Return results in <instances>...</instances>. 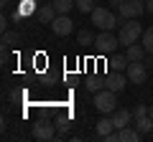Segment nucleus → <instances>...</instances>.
<instances>
[{
  "instance_id": "aec40b11",
  "label": "nucleus",
  "mask_w": 153,
  "mask_h": 142,
  "mask_svg": "<svg viewBox=\"0 0 153 142\" xmlns=\"http://www.w3.org/2000/svg\"><path fill=\"white\" fill-rule=\"evenodd\" d=\"M140 43L146 46V51H148V53H153V26L143 31V36H140Z\"/></svg>"
},
{
  "instance_id": "4be33fe9",
  "label": "nucleus",
  "mask_w": 153,
  "mask_h": 142,
  "mask_svg": "<svg viewBox=\"0 0 153 142\" xmlns=\"http://www.w3.org/2000/svg\"><path fill=\"white\" fill-rule=\"evenodd\" d=\"M100 89H105V79H89V81H87V91L97 94Z\"/></svg>"
},
{
  "instance_id": "f257e3e1",
  "label": "nucleus",
  "mask_w": 153,
  "mask_h": 142,
  "mask_svg": "<svg viewBox=\"0 0 153 142\" xmlns=\"http://www.w3.org/2000/svg\"><path fill=\"white\" fill-rule=\"evenodd\" d=\"M89 15H92V23L100 28V31H112V28L120 26V18L115 15V10H110V8H100L97 5Z\"/></svg>"
},
{
  "instance_id": "393cba45",
  "label": "nucleus",
  "mask_w": 153,
  "mask_h": 142,
  "mask_svg": "<svg viewBox=\"0 0 153 142\" xmlns=\"http://www.w3.org/2000/svg\"><path fill=\"white\" fill-rule=\"evenodd\" d=\"M107 3H110V10H117L123 5V0H107Z\"/></svg>"
},
{
  "instance_id": "dca6fc26",
  "label": "nucleus",
  "mask_w": 153,
  "mask_h": 142,
  "mask_svg": "<svg viewBox=\"0 0 153 142\" xmlns=\"http://www.w3.org/2000/svg\"><path fill=\"white\" fill-rule=\"evenodd\" d=\"M18 13H21L23 18H28V15H36V13H38V8H36V0H21V3H18Z\"/></svg>"
},
{
  "instance_id": "b1692460",
  "label": "nucleus",
  "mask_w": 153,
  "mask_h": 142,
  "mask_svg": "<svg viewBox=\"0 0 153 142\" xmlns=\"http://www.w3.org/2000/svg\"><path fill=\"white\" fill-rule=\"evenodd\" d=\"M146 114H148V107H143V104H138L135 109H133V117H135V119L138 117H146Z\"/></svg>"
},
{
  "instance_id": "2eb2a0df",
  "label": "nucleus",
  "mask_w": 153,
  "mask_h": 142,
  "mask_svg": "<svg viewBox=\"0 0 153 142\" xmlns=\"http://www.w3.org/2000/svg\"><path fill=\"white\" fill-rule=\"evenodd\" d=\"M107 66H110V71H125L130 66V59H128V53L125 56H112L107 61Z\"/></svg>"
},
{
  "instance_id": "5701e85b",
  "label": "nucleus",
  "mask_w": 153,
  "mask_h": 142,
  "mask_svg": "<svg viewBox=\"0 0 153 142\" xmlns=\"http://www.w3.org/2000/svg\"><path fill=\"white\" fill-rule=\"evenodd\" d=\"M18 41H21L18 33H13V31H5V33H3V43H5V46H16Z\"/></svg>"
},
{
  "instance_id": "6e6552de",
  "label": "nucleus",
  "mask_w": 153,
  "mask_h": 142,
  "mask_svg": "<svg viewBox=\"0 0 153 142\" xmlns=\"http://www.w3.org/2000/svg\"><path fill=\"white\" fill-rule=\"evenodd\" d=\"M51 31H54V36L64 38V36H69V33L74 31V20H71L69 15H56V20L51 23Z\"/></svg>"
},
{
  "instance_id": "cd10ccee",
  "label": "nucleus",
  "mask_w": 153,
  "mask_h": 142,
  "mask_svg": "<svg viewBox=\"0 0 153 142\" xmlns=\"http://www.w3.org/2000/svg\"><path fill=\"white\" fill-rule=\"evenodd\" d=\"M148 114H151V117H153V104H151V107H148Z\"/></svg>"
},
{
  "instance_id": "9b49d317",
  "label": "nucleus",
  "mask_w": 153,
  "mask_h": 142,
  "mask_svg": "<svg viewBox=\"0 0 153 142\" xmlns=\"http://www.w3.org/2000/svg\"><path fill=\"white\" fill-rule=\"evenodd\" d=\"M110 117H112V122H115V130H123V127H128V124H130L133 112H130V109H120V107H117V109H115Z\"/></svg>"
},
{
  "instance_id": "ddd939ff",
  "label": "nucleus",
  "mask_w": 153,
  "mask_h": 142,
  "mask_svg": "<svg viewBox=\"0 0 153 142\" xmlns=\"http://www.w3.org/2000/svg\"><path fill=\"white\" fill-rule=\"evenodd\" d=\"M125 53H128V59H130V61H143L148 56V51H146V46H143V43H130Z\"/></svg>"
},
{
  "instance_id": "20e7f679",
  "label": "nucleus",
  "mask_w": 153,
  "mask_h": 142,
  "mask_svg": "<svg viewBox=\"0 0 153 142\" xmlns=\"http://www.w3.org/2000/svg\"><path fill=\"white\" fill-rule=\"evenodd\" d=\"M94 107H97V112H102V114H112V112L117 109V94L110 91V89H100V91L94 94Z\"/></svg>"
},
{
  "instance_id": "412c9836",
  "label": "nucleus",
  "mask_w": 153,
  "mask_h": 142,
  "mask_svg": "<svg viewBox=\"0 0 153 142\" xmlns=\"http://www.w3.org/2000/svg\"><path fill=\"white\" fill-rule=\"evenodd\" d=\"M94 8H97V5H94V0H76V10H79V13H92Z\"/></svg>"
},
{
  "instance_id": "a211bd4d",
  "label": "nucleus",
  "mask_w": 153,
  "mask_h": 142,
  "mask_svg": "<svg viewBox=\"0 0 153 142\" xmlns=\"http://www.w3.org/2000/svg\"><path fill=\"white\" fill-rule=\"evenodd\" d=\"M94 38H97V36H94V33L89 31V28H84V31H79V33H76V43H79V46H84V48H87V46H94Z\"/></svg>"
},
{
  "instance_id": "9d476101",
  "label": "nucleus",
  "mask_w": 153,
  "mask_h": 142,
  "mask_svg": "<svg viewBox=\"0 0 153 142\" xmlns=\"http://www.w3.org/2000/svg\"><path fill=\"white\" fill-rule=\"evenodd\" d=\"M56 15H59V13H56V8H54V3H46V5H41L38 8V13H36V20L38 23H54L56 20Z\"/></svg>"
},
{
  "instance_id": "0eeeda50",
  "label": "nucleus",
  "mask_w": 153,
  "mask_h": 142,
  "mask_svg": "<svg viewBox=\"0 0 153 142\" xmlns=\"http://www.w3.org/2000/svg\"><path fill=\"white\" fill-rule=\"evenodd\" d=\"M128 84L130 81H128V76L123 71H110L107 76H105V89H110V91H115V94H120Z\"/></svg>"
},
{
  "instance_id": "a878e982",
  "label": "nucleus",
  "mask_w": 153,
  "mask_h": 142,
  "mask_svg": "<svg viewBox=\"0 0 153 142\" xmlns=\"http://www.w3.org/2000/svg\"><path fill=\"white\" fill-rule=\"evenodd\" d=\"M0 28H3V33L8 31V15H3V18H0Z\"/></svg>"
},
{
  "instance_id": "f3484780",
  "label": "nucleus",
  "mask_w": 153,
  "mask_h": 142,
  "mask_svg": "<svg viewBox=\"0 0 153 142\" xmlns=\"http://www.w3.org/2000/svg\"><path fill=\"white\" fill-rule=\"evenodd\" d=\"M135 130L140 132V135H148V132L153 130V117H151V114L138 117V119H135Z\"/></svg>"
},
{
  "instance_id": "1a4fd4ad",
  "label": "nucleus",
  "mask_w": 153,
  "mask_h": 142,
  "mask_svg": "<svg viewBox=\"0 0 153 142\" xmlns=\"http://www.w3.org/2000/svg\"><path fill=\"white\" fill-rule=\"evenodd\" d=\"M33 137L36 140H54L56 137V124H51V122H38V124H33Z\"/></svg>"
},
{
  "instance_id": "4468645a",
  "label": "nucleus",
  "mask_w": 153,
  "mask_h": 142,
  "mask_svg": "<svg viewBox=\"0 0 153 142\" xmlns=\"http://www.w3.org/2000/svg\"><path fill=\"white\" fill-rule=\"evenodd\" d=\"M117 137H120V142H138L143 135L135 130V127L128 124V127H123V130H117Z\"/></svg>"
},
{
  "instance_id": "f8f14e48",
  "label": "nucleus",
  "mask_w": 153,
  "mask_h": 142,
  "mask_svg": "<svg viewBox=\"0 0 153 142\" xmlns=\"http://www.w3.org/2000/svg\"><path fill=\"white\" fill-rule=\"evenodd\" d=\"M112 130H115V122H112V117H110V114H105V117H100V119H97V137H100V140L107 137Z\"/></svg>"
},
{
  "instance_id": "6ab92c4d",
  "label": "nucleus",
  "mask_w": 153,
  "mask_h": 142,
  "mask_svg": "<svg viewBox=\"0 0 153 142\" xmlns=\"http://www.w3.org/2000/svg\"><path fill=\"white\" fill-rule=\"evenodd\" d=\"M51 3H54V8H56L59 15H69V10L76 5V0H51Z\"/></svg>"
},
{
  "instance_id": "f03ea898",
  "label": "nucleus",
  "mask_w": 153,
  "mask_h": 142,
  "mask_svg": "<svg viewBox=\"0 0 153 142\" xmlns=\"http://www.w3.org/2000/svg\"><path fill=\"white\" fill-rule=\"evenodd\" d=\"M143 36V26L138 23V18H130L125 20L120 28H117V38H120L123 46H130V43H138V38Z\"/></svg>"
},
{
  "instance_id": "39448f33",
  "label": "nucleus",
  "mask_w": 153,
  "mask_h": 142,
  "mask_svg": "<svg viewBox=\"0 0 153 142\" xmlns=\"http://www.w3.org/2000/svg\"><path fill=\"white\" fill-rule=\"evenodd\" d=\"M143 13H148L143 0H123V5L117 8V15H123L125 20H130V18H140Z\"/></svg>"
},
{
  "instance_id": "bb28decb",
  "label": "nucleus",
  "mask_w": 153,
  "mask_h": 142,
  "mask_svg": "<svg viewBox=\"0 0 153 142\" xmlns=\"http://www.w3.org/2000/svg\"><path fill=\"white\" fill-rule=\"evenodd\" d=\"M146 10H148V13H153V0H146Z\"/></svg>"
},
{
  "instance_id": "7ed1b4c3",
  "label": "nucleus",
  "mask_w": 153,
  "mask_h": 142,
  "mask_svg": "<svg viewBox=\"0 0 153 142\" xmlns=\"http://www.w3.org/2000/svg\"><path fill=\"white\" fill-rule=\"evenodd\" d=\"M117 43H120V38L112 36V31H100L97 38H94V51L100 56H110L117 51Z\"/></svg>"
},
{
  "instance_id": "423d86ee",
  "label": "nucleus",
  "mask_w": 153,
  "mask_h": 142,
  "mask_svg": "<svg viewBox=\"0 0 153 142\" xmlns=\"http://www.w3.org/2000/svg\"><path fill=\"white\" fill-rule=\"evenodd\" d=\"M125 76H128V81L130 84H146V79H148V66L143 64V61H130V66L125 69Z\"/></svg>"
}]
</instances>
